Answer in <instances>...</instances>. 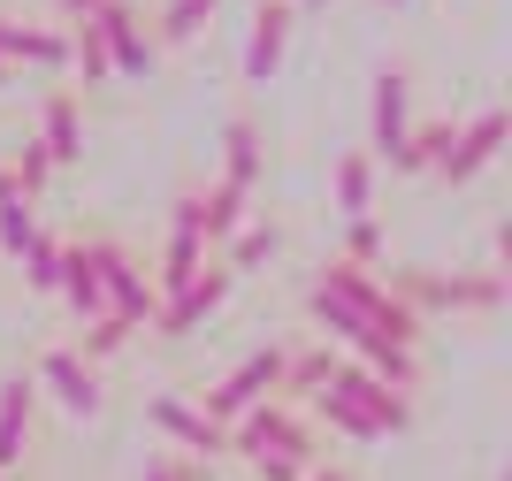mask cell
Here are the masks:
<instances>
[{
	"mask_svg": "<svg viewBox=\"0 0 512 481\" xmlns=\"http://www.w3.org/2000/svg\"><path fill=\"white\" fill-rule=\"evenodd\" d=\"M222 443L253 466V481H306V474L321 466L314 420H306L291 398H260L245 420H230V428H222Z\"/></svg>",
	"mask_w": 512,
	"mask_h": 481,
	"instance_id": "1",
	"label": "cell"
},
{
	"mask_svg": "<svg viewBox=\"0 0 512 481\" xmlns=\"http://www.w3.org/2000/svg\"><path fill=\"white\" fill-rule=\"evenodd\" d=\"M306 291L337 298L344 314L360 321V329H375V336H383V344H406V352H421L428 321H421V314H406V306L390 298V283H383V275H375V268H352V260H337V252H329V260H321V268H314V283H306Z\"/></svg>",
	"mask_w": 512,
	"mask_h": 481,
	"instance_id": "2",
	"label": "cell"
},
{
	"mask_svg": "<svg viewBox=\"0 0 512 481\" xmlns=\"http://www.w3.org/2000/svg\"><path fill=\"white\" fill-rule=\"evenodd\" d=\"M390 298L406 306V314H497L505 306V268H390L383 275Z\"/></svg>",
	"mask_w": 512,
	"mask_h": 481,
	"instance_id": "3",
	"label": "cell"
},
{
	"mask_svg": "<svg viewBox=\"0 0 512 481\" xmlns=\"http://www.w3.org/2000/svg\"><path fill=\"white\" fill-rule=\"evenodd\" d=\"M92 245H100V306L123 321V329H153L161 298H153L146 252L130 245V237H107V230H92Z\"/></svg>",
	"mask_w": 512,
	"mask_h": 481,
	"instance_id": "4",
	"label": "cell"
},
{
	"mask_svg": "<svg viewBox=\"0 0 512 481\" xmlns=\"http://www.w3.org/2000/svg\"><path fill=\"white\" fill-rule=\"evenodd\" d=\"M283 359H291V344H260V352H245L230 375L214 382V390H199V413H207L214 428L245 420L260 398H276V390H283Z\"/></svg>",
	"mask_w": 512,
	"mask_h": 481,
	"instance_id": "5",
	"label": "cell"
},
{
	"mask_svg": "<svg viewBox=\"0 0 512 481\" xmlns=\"http://www.w3.org/2000/svg\"><path fill=\"white\" fill-rule=\"evenodd\" d=\"M23 375H31V390H39V398H54V405H62L69 420H100V413H107L100 367H85V359L69 352V344H46V352L31 359Z\"/></svg>",
	"mask_w": 512,
	"mask_h": 481,
	"instance_id": "6",
	"label": "cell"
},
{
	"mask_svg": "<svg viewBox=\"0 0 512 481\" xmlns=\"http://www.w3.org/2000/svg\"><path fill=\"white\" fill-rule=\"evenodd\" d=\"M146 428L169 443L176 459H192V466H214L222 451H230L222 428H214V420L199 413V398H184V390H153V398H146Z\"/></svg>",
	"mask_w": 512,
	"mask_h": 481,
	"instance_id": "7",
	"label": "cell"
},
{
	"mask_svg": "<svg viewBox=\"0 0 512 481\" xmlns=\"http://www.w3.org/2000/svg\"><path fill=\"white\" fill-rule=\"evenodd\" d=\"M230 291H237V275L222 268V260H207V268H199L192 283H184V291H176L169 306L153 314V336H161V344H184V336H199L214 314H222V298H230Z\"/></svg>",
	"mask_w": 512,
	"mask_h": 481,
	"instance_id": "8",
	"label": "cell"
},
{
	"mask_svg": "<svg viewBox=\"0 0 512 481\" xmlns=\"http://www.w3.org/2000/svg\"><path fill=\"white\" fill-rule=\"evenodd\" d=\"M505 138H512V115H505V107H482V115H467V123L451 130V146H444V161H436V176H444L451 191L474 184V176H482V168L505 153Z\"/></svg>",
	"mask_w": 512,
	"mask_h": 481,
	"instance_id": "9",
	"label": "cell"
},
{
	"mask_svg": "<svg viewBox=\"0 0 512 481\" xmlns=\"http://www.w3.org/2000/svg\"><path fill=\"white\" fill-rule=\"evenodd\" d=\"M92 23H100V46H107L115 77H153L161 46H153V23L138 16V0H107V8H92Z\"/></svg>",
	"mask_w": 512,
	"mask_h": 481,
	"instance_id": "10",
	"label": "cell"
},
{
	"mask_svg": "<svg viewBox=\"0 0 512 481\" xmlns=\"http://www.w3.org/2000/svg\"><path fill=\"white\" fill-rule=\"evenodd\" d=\"M406 130H413V69L383 62V69H375V138H367V153L390 161V153L406 146Z\"/></svg>",
	"mask_w": 512,
	"mask_h": 481,
	"instance_id": "11",
	"label": "cell"
},
{
	"mask_svg": "<svg viewBox=\"0 0 512 481\" xmlns=\"http://www.w3.org/2000/svg\"><path fill=\"white\" fill-rule=\"evenodd\" d=\"M39 153L54 168L85 161V92H77V84H54L39 100Z\"/></svg>",
	"mask_w": 512,
	"mask_h": 481,
	"instance_id": "12",
	"label": "cell"
},
{
	"mask_svg": "<svg viewBox=\"0 0 512 481\" xmlns=\"http://www.w3.org/2000/svg\"><path fill=\"white\" fill-rule=\"evenodd\" d=\"M0 62L8 69H69V31L62 23H23L0 8Z\"/></svg>",
	"mask_w": 512,
	"mask_h": 481,
	"instance_id": "13",
	"label": "cell"
},
{
	"mask_svg": "<svg viewBox=\"0 0 512 481\" xmlns=\"http://www.w3.org/2000/svg\"><path fill=\"white\" fill-rule=\"evenodd\" d=\"M344 390V398L360 405L367 420H375V428H383V436H406L413 428V398H398V390H390V382H375L367 375V367H352V359H337V375H329Z\"/></svg>",
	"mask_w": 512,
	"mask_h": 481,
	"instance_id": "14",
	"label": "cell"
},
{
	"mask_svg": "<svg viewBox=\"0 0 512 481\" xmlns=\"http://www.w3.org/2000/svg\"><path fill=\"white\" fill-rule=\"evenodd\" d=\"M54 298L77 314V329L107 314V306H100V245H92V230L85 237H62V291H54Z\"/></svg>",
	"mask_w": 512,
	"mask_h": 481,
	"instance_id": "15",
	"label": "cell"
},
{
	"mask_svg": "<svg viewBox=\"0 0 512 481\" xmlns=\"http://www.w3.org/2000/svg\"><path fill=\"white\" fill-rule=\"evenodd\" d=\"M31 420H39V390L31 375H0V474H23V451H31Z\"/></svg>",
	"mask_w": 512,
	"mask_h": 481,
	"instance_id": "16",
	"label": "cell"
},
{
	"mask_svg": "<svg viewBox=\"0 0 512 481\" xmlns=\"http://www.w3.org/2000/svg\"><path fill=\"white\" fill-rule=\"evenodd\" d=\"M291 0H260L253 8V31H245V84H268L283 69V46H291Z\"/></svg>",
	"mask_w": 512,
	"mask_h": 481,
	"instance_id": "17",
	"label": "cell"
},
{
	"mask_svg": "<svg viewBox=\"0 0 512 481\" xmlns=\"http://www.w3.org/2000/svg\"><path fill=\"white\" fill-rule=\"evenodd\" d=\"M329 199H337V214H344V222L375 214V153H367V146L337 153V168H329Z\"/></svg>",
	"mask_w": 512,
	"mask_h": 481,
	"instance_id": "18",
	"label": "cell"
},
{
	"mask_svg": "<svg viewBox=\"0 0 512 481\" xmlns=\"http://www.w3.org/2000/svg\"><path fill=\"white\" fill-rule=\"evenodd\" d=\"M276 252H283V222H276V214H245V222L230 230V245L214 252V260H222L230 275H253L260 260H276Z\"/></svg>",
	"mask_w": 512,
	"mask_h": 481,
	"instance_id": "19",
	"label": "cell"
},
{
	"mask_svg": "<svg viewBox=\"0 0 512 481\" xmlns=\"http://www.w3.org/2000/svg\"><path fill=\"white\" fill-rule=\"evenodd\" d=\"M214 184H230V191L253 199V184H260V123L253 115H230V130H222V176H214Z\"/></svg>",
	"mask_w": 512,
	"mask_h": 481,
	"instance_id": "20",
	"label": "cell"
},
{
	"mask_svg": "<svg viewBox=\"0 0 512 481\" xmlns=\"http://www.w3.org/2000/svg\"><path fill=\"white\" fill-rule=\"evenodd\" d=\"M192 199H199V237H207V252H222V245H230V230L253 214V199L230 191V184H207V191L192 184Z\"/></svg>",
	"mask_w": 512,
	"mask_h": 481,
	"instance_id": "21",
	"label": "cell"
},
{
	"mask_svg": "<svg viewBox=\"0 0 512 481\" xmlns=\"http://www.w3.org/2000/svg\"><path fill=\"white\" fill-rule=\"evenodd\" d=\"M451 130H459V123H413L406 146L390 153V176H436V161H444V146H451Z\"/></svg>",
	"mask_w": 512,
	"mask_h": 481,
	"instance_id": "22",
	"label": "cell"
},
{
	"mask_svg": "<svg viewBox=\"0 0 512 481\" xmlns=\"http://www.w3.org/2000/svg\"><path fill=\"white\" fill-rule=\"evenodd\" d=\"M214 8H222V0H161V8H153V46H192L199 31H207V16Z\"/></svg>",
	"mask_w": 512,
	"mask_h": 481,
	"instance_id": "23",
	"label": "cell"
},
{
	"mask_svg": "<svg viewBox=\"0 0 512 481\" xmlns=\"http://www.w3.org/2000/svg\"><path fill=\"white\" fill-rule=\"evenodd\" d=\"M329 375H337V352H329V344H299V352L283 359V390H276V398L306 405V398H314V390H321Z\"/></svg>",
	"mask_w": 512,
	"mask_h": 481,
	"instance_id": "24",
	"label": "cell"
},
{
	"mask_svg": "<svg viewBox=\"0 0 512 481\" xmlns=\"http://www.w3.org/2000/svg\"><path fill=\"white\" fill-rule=\"evenodd\" d=\"M69 31V69H77V84H115V69H107V46H100V23L92 16H77V23H62Z\"/></svg>",
	"mask_w": 512,
	"mask_h": 481,
	"instance_id": "25",
	"label": "cell"
},
{
	"mask_svg": "<svg viewBox=\"0 0 512 481\" xmlns=\"http://www.w3.org/2000/svg\"><path fill=\"white\" fill-rule=\"evenodd\" d=\"M23 283H31V291L39 298H54L62 291V230H31V245H23Z\"/></svg>",
	"mask_w": 512,
	"mask_h": 481,
	"instance_id": "26",
	"label": "cell"
},
{
	"mask_svg": "<svg viewBox=\"0 0 512 481\" xmlns=\"http://www.w3.org/2000/svg\"><path fill=\"white\" fill-rule=\"evenodd\" d=\"M130 336H138V329H123V321H115V314H100V321H85V329L69 336V352L85 359V367H100V359H115V352H123Z\"/></svg>",
	"mask_w": 512,
	"mask_h": 481,
	"instance_id": "27",
	"label": "cell"
},
{
	"mask_svg": "<svg viewBox=\"0 0 512 481\" xmlns=\"http://www.w3.org/2000/svg\"><path fill=\"white\" fill-rule=\"evenodd\" d=\"M337 260H352V268H383V260H390L383 222H375V214H360V222L344 230V252H337Z\"/></svg>",
	"mask_w": 512,
	"mask_h": 481,
	"instance_id": "28",
	"label": "cell"
},
{
	"mask_svg": "<svg viewBox=\"0 0 512 481\" xmlns=\"http://www.w3.org/2000/svg\"><path fill=\"white\" fill-rule=\"evenodd\" d=\"M8 176H16V191H23V199H31V207H39V191L54 184V161H46V153H39V138H23V146H16V161H8Z\"/></svg>",
	"mask_w": 512,
	"mask_h": 481,
	"instance_id": "29",
	"label": "cell"
},
{
	"mask_svg": "<svg viewBox=\"0 0 512 481\" xmlns=\"http://www.w3.org/2000/svg\"><path fill=\"white\" fill-rule=\"evenodd\" d=\"M31 230H39V207H31V199H8V207H0V252H8V260H23Z\"/></svg>",
	"mask_w": 512,
	"mask_h": 481,
	"instance_id": "30",
	"label": "cell"
},
{
	"mask_svg": "<svg viewBox=\"0 0 512 481\" xmlns=\"http://www.w3.org/2000/svg\"><path fill=\"white\" fill-rule=\"evenodd\" d=\"M138 481H207V466L176 459V451H146V474H138Z\"/></svg>",
	"mask_w": 512,
	"mask_h": 481,
	"instance_id": "31",
	"label": "cell"
},
{
	"mask_svg": "<svg viewBox=\"0 0 512 481\" xmlns=\"http://www.w3.org/2000/svg\"><path fill=\"white\" fill-rule=\"evenodd\" d=\"M306 481H352V466H344V459H321V466H314Z\"/></svg>",
	"mask_w": 512,
	"mask_h": 481,
	"instance_id": "32",
	"label": "cell"
},
{
	"mask_svg": "<svg viewBox=\"0 0 512 481\" xmlns=\"http://www.w3.org/2000/svg\"><path fill=\"white\" fill-rule=\"evenodd\" d=\"M62 8V23H77V16H92V8H107V0H54Z\"/></svg>",
	"mask_w": 512,
	"mask_h": 481,
	"instance_id": "33",
	"label": "cell"
},
{
	"mask_svg": "<svg viewBox=\"0 0 512 481\" xmlns=\"http://www.w3.org/2000/svg\"><path fill=\"white\" fill-rule=\"evenodd\" d=\"M8 199H23V191H16V176H8V161H0V207H8Z\"/></svg>",
	"mask_w": 512,
	"mask_h": 481,
	"instance_id": "34",
	"label": "cell"
},
{
	"mask_svg": "<svg viewBox=\"0 0 512 481\" xmlns=\"http://www.w3.org/2000/svg\"><path fill=\"white\" fill-rule=\"evenodd\" d=\"M321 8H329V0H291V16H321Z\"/></svg>",
	"mask_w": 512,
	"mask_h": 481,
	"instance_id": "35",
	"label": "cell"
},
{
	"mask_svg": "<svg viewBox=\"0 0 512 481\" xmlns=\"http://www.w3.org/2000/svg\"><path fill=\"white\" fill-rule=\"evenodd\" d=\"M8 84H16V69H8V62H0V92H8Z\"/></svg>",
	"mask_w": 512,
	"mask_h": 481,
	"instance_id": "36",
	"label": "cell"
},
{
	"mask_svg": "<svg viewBox=\"0 0 512 481\" xmlns=\"http://www.w3.org/2000/svg\"><path fill=\"white\" fill-rule=\"evenodd\" d=\"M0 481H23V474H0Z\"/></svg>",
	"mask_w": 512,
	"mask_h": 481,
	"instance_id": "37",
	"label": "cell"
},
{
	"mask_svg": "<svg viewBox=\"0 0 512 481\" xmlns=\"http://www.w3.org/2000/svg\"><path fill=\"white\" fill-rule=\"evenodd\" d=\"M383 8H398V0H383Z\"/></svg>",
	"mask_w": 512,
	"mask_h": 481,
	"instance_id": "38",
	"label": "cell"
}]
</instances>
